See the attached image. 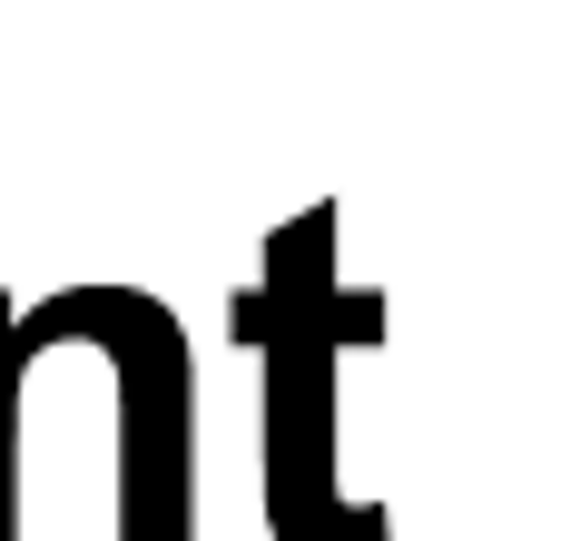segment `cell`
Listing matches in <instances>:
<instances>
[{
	"label": "cell",
	"mask_w": 561,
	"mask_h": 541,
	"mask_svg": "<svg viewBox=\"0 0 561 541\" xmlns=\"http://www.w3.org/2000/svg\"><path fill=\"white\" fill-rule=\"evenodd\" d=\"M335 246H345V207L335 197L296 207L266 237L256 286H237V306H227L237 355H256V513H266V541H394V503L345 493V384H335L345 355H375L394 335V296L345 286Z\"/></svg>",
	"instance_id": "6da1fadb"
},
{
	"label": "cell",
	"mask_w": 561,
	"mask_h": 541,
	"mask_svg": "<svg viewBox=\"0 0 561 541\" xmlns=\"http://www.w3.org/2000/svg\"><path fill=\"white\" fill-rule=\"evenodd\" d=\"M30 345H99L118 375V522L108 541H197V355L148 286H59Z\"/></svg>",
	"instance_id": "7a4b0ae2"
},
{
	"label": "cell",
	"mask_w": 561,
	"mask_h": 541,
	"mask_svg": "<svg viewBox=\"0 0 561 541\" xmlns=\"http://www.w3.org/2000/svg\"><path fill=\"white\" fill-rule=\"evenodd\" d=\"M39 365L30 306L0 296V541H20V375Z\"/></svg>",
	"instance_id": "3957f363"
}]
</instances>
